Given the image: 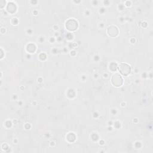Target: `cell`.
<instances>
[{
	"label": "cell",
	"mask_w": 153,
	"mask_h": 153,
	"mask_svg": "<svg viewBox=\"0 0 153 153\" xmlns=\"http://www.w3.org/2000/svg\"><path fill=\"white\" fill-rule=\"evenodd\" d=\"M118 70L123 75H128L131 71L130 66L127 63H120L118 65Z\"/></svg>",
	"instance_id": "obj_1"
},
{
	"label": "cell",
	"mask_w": 153,
	"mask_h": 153,
	"mask_svg": "<svg viewBox=\"0 0 153 153\" xmlns=\"http://www.w3.org/2000/svg\"><path fill=\"white\" fill-rule=\"evenodd\" d=\"M66 27L69 30H75L78 27V23L74 19H69L66 23Z\"/></svg>",
	"instance_id": "obj_2"
},
{
	"label": "cell",
	"mask_w": 153,
	"mask_h": 153,
	"mask_svg": "<svg viewBox=\"0 0 153 153\" xmlns=\"http://www.w3.org/2000/svg\"><path fill=\"white\" fill-rule=\"evenodd\" d=\"M112 83L116 87H120L123 84V78L118 74H115L112 77Z\"/></svg>",
	"instance_id": "obj_3"
},
{
	"label": "cell",
	"mask_w": 153,
	"mask_h": 153,
	"mask_svg": "<svg viewBox=\"0 0 153 153\" xmlns=\"http://www.w3.org/2000/svg\"><path fill=\"white\" fill-rule=\"evenodd\" d=\"M108 33L111 36H115L118 33V30L117 28L114 26H111L109 27L108 29Z\"/></svg>",
	"instance_id": "obj_4"
}]
</instances>
